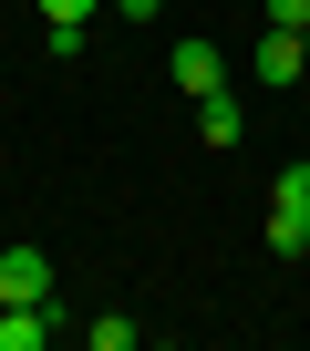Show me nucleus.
Instances as JSON below:
<instances>
[{"mask_svg":"<svg viewBox=\"0 0 310 351\" xmlns=\"http://www.w3.org/2000/svg\"><path fill=\"white\" fill-rule=\"evenodd\" d=\"M166 83H176V93H197V104H207V93H228V52H217V42H197V32H187V42H176V52H166Z\"/></svg>","mask_w":310,"mask_h":351,"instance_id":"obj_1","label":"nucleus"},{"mask_svg":"<svg viewBox=\"0 0 310 351\" xmlns=\"http://www.w3.org/2000/svg\"><path fill=\"white\" fill-rule=\"evenodd\" d=\"M11 300H52V258L42 248H0V310Z\"/></svg>","mask_w":310,"mask_h":351,"instance_id":"obj_2","label":"nucleus"},{"mask_svg":"<svg viewBox=\"0 0 310 351\" xmlns=\"http://www.w3.org/2000/svg\"><path fill=\"white\" fill-rule=\"evenodd\" d=\"M248 73H259V83H300V73H310V42H300V32H259Z\"/></svg>","mask_w":310,"mask_h":351,"instance_id":"obj_3","label":"nucleus"},{"mask_svg":"<svg viewBox=\"0 0 310 351\" xmlns=\"http://www.w3.org/2000/svg\"><path fill=\"white\" fill-rule=\"evenodd\" d=\"M52 341V300H11L0 310V351H42Z\"/></svg>","mask_w":310,"mask_h":351,"instance_id":"obj_4","label":"nucleus"},{"mask_svg":"<svg viewBox=\"0 0 310 351\" xmlns=\"http://www.w3.org/2000/svg\"><path fill=\"white\" fill-rule=\"evenodd\" d=\"M197 134H207V145L228 155V145L248 134V114H238V93H207V104H197Z\"/></svg>","mask_w":310,"mask_h":351,"instance_id":"obj_5","label":"nucleus"},{"mask_svg":"<svg viewBox=\"0 0 310 351\" xmlns=\"http://www.w3.org/2000/svg\"><path fill=\"white\" fill-rule=\"evenodd\" d=\"M259 238H269V258H310V217H300V207H269Z\"/></svg>","mask_w":310,"mask_h":351,"instance_id":"obj_6","label":"nucleus"},{"mask_svg":"<svg viewBox=\"0 0 310 351\" xmlns=\"http://www.w3.org/2000/svg\"><path fill=\"white\" fill-rule=\"evenodd\" d=\"M269 207H300V217H310V155H300V165H279V186H269Z\"/></svg>","mask_w":310,"mask_h":351,"instance_id":"obj_7","label":"nucleus"},{"mask_svg":"<svg viewBox=\"0 0 310 351\" xmlns=\"http://www.w3.org/2000/svg\"><path fill=\"white\" fill-rule=\"evenodd\" d=\"M83 32H93V21H42V52H52V62H73V52H83Z\"/></svg>","mask_w":310,"mask_h":351,"instance_id":"obj_8","label":"nucleus"},{"mask_svg":"<svg viewBox=\"0 0 310 351\" xmlns=\"http://www.w3.org/2000/svg\"><path fill=\"white\" fill-rule=\"evenodd\" d=\"M269 11V32H310V0H259Z\"/></svg>","mask_w":310,"mask_h":351,"instance_id":"obj_9","label":"nucleus"},{"mask_svg":"<svg viewBox=\"0 0 310 351\" xmlns=\"http://www.w3.org/2000/svg\"><path fill=\"white\" fill-rule=\"evenodd\" d=\"M104 0H42V21H93Z\"/></svg>","mask_w":310,"mask_h":351,"instance_id":"obj_10","label":"nucleus"},{"mask_svg":"<svg viewBox=\"0 0 310 351\" xmlns=\"http://www.w3.org/2000/svg\"><path fill=\"white\" fill-rule=\"evenodd\" d=\"M114 11H124V21H155V11H166V0H114Z\"/></svg>","mask_w":310,"mask_h":351,"instance_id":"obj_11","label":"nucleus"},{"mask_svg":"<svg viewBox=\"0 0 310 351\" xmlns=\"http://www.w3.org/2000/svg\"><path fill=\"white\" fill-rule=\"evenodd\" d=\"M300 42H310V32H300Z\"/></svg>","mask_w":310,"mask_h":351,"instance_id":"obj_12","label":"nucleus"}]
</instances>
